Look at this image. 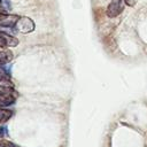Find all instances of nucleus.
<instances>
[{
  "label": "nucleus",
  "mask_w": 147,
  "mask_h": 147,
  "mask_svg": "<svg viewBox=\"0 0 147 147\" xmlns=\"http://www.w3.org/2000/svg\"><path fill=\"white\" fill-rule=\"evenodd\" d=\"M124 9V0H111L107 8V15L109 17H115L119 15Z\"/></svg>",
  "instance_id": "7ed1b4c3"
},
{
  "label": "nucleus",
  "mask_w": 147,
  "mask_h": 147,
  "mask_svg": "<svg viewBox=\"0 0 147 147\" xmlns=\"http://www.w3.org/2000/svg\"><path fill=\"white\" fill-rule=\"evenodd\" d=\"M13 59V53L9 51H1L0 52V65L8 63Z\"/></svg>",
  "instance_id": "423d86ee"
},
{
  "label": "nucleus",
  "mask_w": 147,
  "mask_h": 147,
  "mask_svg": "<svg viewBox=\"0 0 147 147\" xmlns=\"http://www.w3.org/2000/svg\"><path fill=\"white\" fill-rule=\"evenodd\" d=\"M125 2H126L129 6H133V5H134V0H125Z\"/></svg>",
  "instance_id": "9b49d317"
},
{
  "label": "nucleus",
  "mask_w": 147,
  "mask_h": 147,
  "mask_svg": "<svg viewBox=\"0 0 147 147\" xmlns=\"http://www.w3.org/2000/svg\"><path fill=\"white\" fill-rule=\"evenodd\" d=\"M18 45V40L13 37L9 36L2 31H0V47L5 48V47H15Z\"/></svg>",
  "instance_id": "39448f33"
},
{
  "label": "nucleus",
  "mask_w": 147,
  "mask_h": 147,
  "mask_svg": "<svg viewBox=\"0 0 147 147\" xmlns=\"http://www.w3.org/2000/svg\"><path fill=\"white\" fill-rule=\"evenodd\" d=\"M0 147H15V145L7 140H0Z\"/></svg>",
  "instance_id": "1a4fd4ad"
},
{
  "label": "nucleus",
  "mask_w": 147,
  "mask_h": 147,
  "mask_svg": "<svg viewBox=\"0 0 147 147\" xmlns=\"http://www.w3.org/2000/svg\"><path fill=\"white\" fill-rule=\"evenodd\" d=\"M11 116V111L7 110V109H0V123L6 122L7 119H9Z\"/></svg>",
  "instance_id": "6e6552de"
},
{
  "label": "nucleus",
  "mask_w": 147,
  "mask_h": 147,
  "mask_svg": "<svg viewBox=\"0 0 147 147\" xmlns=\"http://www.w3.org/2000/svg\"><path fill=\"white\" fill-rule=\"evenodd\" d=\"M1 1H2V0H0V2H1Z\"/></svg>",
  "instance_id": "ddd939ff"
},
{
  "label": "nucleus",
  "mask_w": 147,
  "mask_h": 147,
  "mask_svg": "<svg viewBox=\"0 0 147 147\" xmlns=\"http://www.w3.org/2000/svg\"><path fill=\"white\" fill-rule=\"evenodd\" d=\"M18 16L17 15H13V14H6L3 11L0 13V26H5V28H13L15 26V24L18 21Z\"/></svg>",
  "instance_id": "20e7f679"
},
{
  "label": "nucleus",
  "mask_w": 147,
  "mask_h": 147,
  "mask_svg": "<svg viewBox=\"0 0 147 147\" xmlns=\"http://www.w3.org/2000/svg\"><path fill=\"white\" fill-rule=\"evenodd\" d=\"M17 93L11 86H0V106H9L15 102Z\"/></svg>",
  "instance_id": "f257e3e1"
},
{
  "label": "nucleus",
  "mask_w": 147,
  "mask_h": 147,
  "mask_svg": "<svg viewBox=\"0 0 147 147\" xmlns=\"http://www.w3.org/2000/svg\"><path fill=\"white\" fill-rule=\"evenodd\" d=\"M0 86H11L8 74L5 71H0Z\"/></svg>",
  "instance_id": "0eeeda50"
},
{
  "label": "nucleus",
  "mask_w": 147,
  "mask_h": 147,
  "mask_svg": "<svg viewBox=\"0 0 147 147\" xmlns=\"http://www.w3.org/2000/svg\"><path fill=\"white\" fill-rule=\"evenodd\" d=\"M1 11H2V10H1V9H0V13H1Z\"/></svg>",
  "instance_id": "f8f14e48"
},
{
  "label": "nucleus",
  "mask_w": 147,
  "mask_h": 147,
  "mask_svg": "<svg viewBox=\"0 0 147 147\" xmlns=\"http://www.w3.org/2000/svg\"><path fill=\"white\" fill-rule=\"evenodd\" d=\"M5 134H7V127H0V138H2Z\"/></svg>",
  "instance_id": "9d476101"
},
{
  "label": "nucleus",
  "mask_w": 147,
  "mask_h": 147,
  "mask_svg": "<svg viewBox=\"0 0 147 147\" xmlns=\"http://www.w3.org/2000/svg\"><path fill=\"white\" fill-rule=\"evenodd\" d=\"M15 29H16V31H18L21 33H29L34 30V23L31 18L23 16V17L18 18L17 23L15 24Z\"/></svg>",
  "instance_id": "f03ea898"
}]
</instances>
